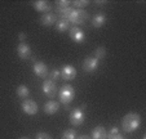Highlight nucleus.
Instances as JSON below:
<instances>
[{
  "instance_id": "7",
  "label": "nucleus",
  "mask_w": 146,
  "mask_h": 139,
  "mask_svg": "<svg viewBox=\"0 0 146 139\" xmlns=\"http://www.w3.org/2000/svg\"><path fill=\"white\" fill-rule=\"evenodd\" d=\"M70 39H71L74 43H83V41L86 40V35L83 32V30L78 26H74V27H70Z\"/></svg>"
},
{
  "instance_id": "28",
  "label": "nucleus",
  "mask_w": 146,
  "mask_h": 139,
  "mask_svg": "<svg viewBox=\"0 0 146 139\" xmlns=\"http://www.w3.org/2000/svg\"><path fill=\"white\" fill-rule=\"evenodd\" d=\"M78 139H91V136H88V135H82V136H79Z\"/></svg>"
},
{
  "instance_id": "17",
  "label": "nucleus",
  "mask_w": 146,
  "mask_h": 139,
  "mask_svg": "<svg viewBox=\"0 0 146 139\" xmlns=\"http://www.w3.org/2000/svg\"><path fill=\"white\" fill-rule=\"evenodd\" d=\"M56 27H57V30L60 31V32H65V31L70 30V22L67 21V19L60 18L56 22Z\"/></svg>"
},
{
  "instance_id": "3",
  "label": "nucleus",
  "mask_w": 146,
  "mask_h": 139,
  "mask_svg": "<svg viewBox=\"0 0 146 139\" xmlns=\"http://www.w3.org/2000/svg\"><path fill=\"white\" fill-rule=\"evenodd\" d=\"M89 18V13L86 11H83V9H72L71 14H70L69 19L67 21L70 22V25H82L87 19Z\"/></svg>"
},
{
  "instance_id": "4",
  "label": "nucleus",
  "mask_w": 146,
  "mask_h": 139,
  "mask_svg": "<svg viewBox=\"0 0 146 139\" xmlns=\"http://www.w3.org/2000/svg\"><path fill=\"white\" fill-rule=\"evenodd\" d=\"M86 120V115L82 108H74L70 112V123L74 126H80Z\"/></svg>"
},
{
  "instance_id": "21",
  "label": "nucleus",
  "mask_w": 146,
  "mask_h": 139,
  "mask_svg": "<svg viewBox=\"0 0 146 139\" xmlns=\"http://www.w3.org/2000/svg\"><path fill=\"white\" fill-rule=\"evenodd\" d=\"M62 139H76V133L74 129H67L62 134Z\"/></svg>"
},
{
  "instance_id": "15",
  "label": "nucleus",
  "mask_w": 146,
  "mask_h": 139,
  "mask_svg": "<svg viewBox=\"0 0 146 139\" xmlns=\"http://www.w3.org/2000/svg\"><path fill=\"white\" fill-rule=\"evenodd\" d=\"M40 22H41V25H43V26L49 27V26H52L53 23H56V22H57V16H54L53 13H45L44 16L41 17Z\"/></svg>"
},
{
  "instance_id": "20",
  "label": "nucleus",
  "mask_w": 146,
  "mask_h": 139,
  "mask_svg": "<svg viewBox=\"0 0 146 139\" xmlns=\"http://www.w3.org/2000/svg\"><path fill=\"white\" fill-rule=\"evenodd\" d=\"M106 139H124V136L119 133V129L118 128H113L108 133V138H106Z\"/></svg>"
},
{
  "instance_id": "19",
  "label": "nucleus",
  "mask_w": 146,
  "mask_h": 139,
  "mask_svg": "<svg viewBox=\"0 0 146 139\" xmlns=\"http://www.w3.org/2000/svg\"><path fill=\"white\" fill-rule=\"evenodd\" d=\"M16 93L19 98H23V99L27 98V97L30 96V90H29V88L26 86V85H19V86L17 88Z\"/></svg>"
},
{
  "instance_id": "8",
  "label": "nucleus",
  "mask_w": 146,
  "mask_h": 139,
  "mask_svg": "<svg viewBox=\"0 0 146 139\" xmlns=\"http://www.w3.org/2000/svg\"><path fill=\"white\" fill-rule=\"evenodd\" d=\"M75 76H76V70H75L74 66L66 65L62 67V70H61V77H64V80L70 81V80H74Z\"/></svg>"
},
{
  "instance_id": "27",
  "label": "nucleus",
  "mask_w": 146,
  "mask_h": 139,
  "mask_svg": "<svg viewBox=\"0 0 146 139\" xmlns=\"http://www.w3.org/2000/svg\"><path fill=\"white\" fill-rule=\"evenodd\" d=\"M18 39H19V41H21V43H25V40H26V35L23 32H21L18 35Z\"/></svg>"
},
{
  "instance_id": "16",
  "label": "nucleus",
  "mask_w": 146,
  "mask_h": 139,
  "mask_svg": "<svg viewBox=\"0 0 146 139\" xmlns=\"http://www.w3.org/2000/svg\"><path fill=\"white\" fill-rule=\"evenodd\" d=\"M105 22H106V16L105 14H102V13H100V14H97V16L93 17V19H92V25H93L96 28H100V27H102V26L105 25Z\"/></svg>"
},
{
  "instance_id": "1",
  "label": "nucleus",
  "mask_w": 146,
  "mask_h": 139,
  "mask_svg": "<svg viewBox=\"0 0 146 139\" xmlns=\"http://www.w3.org/2000/svg\"><path fill=\"white\" fill-rule=\"evenodd\" d=\"M141 125V116L136 112H129L123 117L121 120V129L125 133H132L137 130Z\"/></svg>"
},
{
  "instance_id": "24",
  "label": "nucleus",
  "mask_w": 146,
  "mask_h": 139,
  "mask_svg": "<svg viewBox=\"0 0 146 139\" xmlns=\"http://www.w3.org/2000/svg\"><path fill=\"white\" fill-rule=\"evenodd\" d=\"M49 77L52 81H57L58 79H61V71H58V70H53V71H50L49 74Z\"/></svg>"
},
{
  "instance_id": "29",
  "label": "nucleus",
  "mask_w": 146,
  "mask_h": 139,
  "mask_svg": "<svg viewBox=\"0 0 146 139\" xmlns=\"http://www.w3.org/2000/svg\"><path fill=\"white\" fill-rule=\"evenodd\" d=\"M96 4H100V5H101V4H105V1H96Z\"/></svg>"
},
{
  "instance_id": "10",
  "label": "nucleus",
  "mask_w": 146,
  "mask_h": 139,
  "mask_svg": "<svg viewBox=\"0 0 146 139\" xmlns=\"http://www.w3.org/2000/svg\"><path fill=\"white\" fill-rule=\"evenodd\" d=\"M34 72L38 77H41V79H45L48 76V67L45 63L43 62H35L34 63V67H33Z\"/></svg>"
},
{
  "instance_id": "23",
  "label": "nucleus",
  "mask_w": 146,
  "mask_h": 139,
  "mask_svg": "<svg viewBox=\"0 0 146 139\" xmlns=\"http://www.w3.org/2000/svg\"><path fill=\"white\" fill-rule=\"evenodd\" d=\"M71 4L74 7H76V8H84V7L89 5V1L88 0H74Z\"/></svg>"
},
{
  "instance_id": "11",
  "label": "nucleus",
  "mask_w": 146,
  "mask_h": 139,
  "mask_svg": "<svg viewBox=\"0 0 146 139\" xmlns=\"http://www.w3.org/2000/svg\"><path fill=\"white\" fill-rule=\"evenodd\" d=\"M17 54L21 59H27V58L31 57V49L30 46L27 45L26 43H21L17 48Z\"/></svg>"
},
{
  "instance_id": "9",
  "label": "nucleus",
  "mask_w": 146,
  "mask_h": 139,
  "mask_svg": "<svg viewBox=\"0 0 146 139\" xmlns=\"http://www.w3.org/2000/svg\"><path fill=\"white\" fill-rule=\"evenodd\" d=\"M98 59H96L94 57H88L84 59V62H83V70L87 72H94L98 68Z\"/></svg>"
},
{
  "instance_id": "18",
  "label": "nucleus",
  "mask_w": 146,
  "mask_h": 139,
  "mask_svg": "<svg viewBox=\"0 0 146 139\" xmlns=\"http://www.w3.org/2000/svg\"><path fill=\"white\" fill-rule=\"evenodd\" d=\"M72 9H74V8H71V7H67V8H58V7H57V14L62 19H69V17H70V14H71Z\"/></svg>"
},
{
  "instance_id": "14",
  "label": "nucleus",
  "mask_w": 146,
  "mask_h": 139,
  "mask_svg": "<svg viewBox=\"0 0 146 139\" xmlns=\"http://www.w3.org/2000/svg\"><path fill=\"white\" fill-rule=\"evenodd\" d=\"M106 138H108V131L105 130L104 126H96L93 129L91 139H106Z\"/></svg>"
},
{
  "instance_id": "5",
  "label": "nucleus",
  "mask_w": 146,
  "mask_h": 139,
  "mask_svg": "<svg viewBox=\"0 0 146 139\" xmlns=\"http://www.w3.org/2000/svg\"><path fill=\"white\" fill-rule=\"evenodd\" d=\"M43 93L48 98H54V96L57 94V85L54 81H52L50 79H47L43 82Z\"/></svg>"
},
{
  "instance_id": "6",
  "label": "nucleus",
  "mask_w": 146,
  "mask_h": 139,
  "mask_svg": "<svg viewBox=\"0 0 146 139\" xmlns=\"http://www.w3.org/2000/svg\"><path fill=\"white\" fill-rule=\"evenodd\" d=\"M22 111L25 112L26 115H30V116L36 115L39 111L38 103H36L35 101H33V99H25V101L22 102Z\"/></svg>"
},
{
  "instance_id": "26",
  "label": "nucleus",
  "mask_w": 146,
  "mask_h": 139,
  "mask_svg": "<svg viewBox=\"0 0 146 139\" xmlns=\"http://www.w3.org/2000/svg\"><path fill=\"white\" fill-rule=\"evenodd\" d=\"M35 139H52V138H50V135H49V134L44 133V131H40V133H38V134H36Z\"/></svg>"
},
{
  "instance_id": "12",
  "label": "nucleus",
  "mask_w": 146,
  "mask_h": 139,
  "mask_svg": "<svg viewBox=\"0 0 146 139\" xmlns=\"http://www.w3.org/2000/svg\"><path fill=\"white\" fill-rule=\"evenodd\" d=\"M33 7L36 12H40V13H49V11L52 9V7L49 5V3H48V1H44V0L34 1Z\"/></svg>"
},
{
  "instance_id": "22",
  "label": "nucleus",
  "mask_w": 146,
  "mask_h": 139,
  "mask_svg": "<svg viewBox=\"0 0 146 139\" xmlns=\"http://www.w3.org/2000/svg\"><path fill=\"white\" fill-rule=\"evenodd\" d=\"M105 57H106V49L104 46H98L96 49V53H94V58L96 59H102Z\"/></svg>"
},
{
  "instance_id": "25",
  "label": "nucleus",
  "mask_w": 146,
  "mask_h": 139,
  "mask_svg": "<svg viewBox=\"0 0 146 139\" xmlns=\"http://www.w3.org/2000/svg\"><path fill=\"white\" fill-rule=\"evenodd\" d=\"M56 4L58 5V8H67L71 4V1H69V0H57Z\"/></svg>"
},
{
  "instance_id": "2",
  "label": "nucleus",
  "mask_w": 146,
  "mask_h": 139,
  "mask_svg": "<svg viewBox=\"0 0 146 139\" xmlns=\"http://www.w3.org/2000/svg\"><path fill=\"white\" fill-rule=\"evenodd\" d=\"M75 97V90L71 85H64L58 92V98L64 106H69Z\"/></svg>"
},
{
  "instance_id": "30",
  "label": "nucleus",
  "mask_w": 146,
  "mask_h": 139,
  "mask_svg": "<svg viewBox=\"0 0 146 139\" xmlns=\"http://www.w3.org/2000/svg\"><path fill=\"white\" fill-rule=\"evenodd\" d=\"M19 139H29V138H26V136H22V138H19Z\"/></svg>"
},
{
  "instance_id": "13",
  "label": "nucleus",
  "mask_w": 146,
  "mask_h": 139,
  "mask_svg": "<svg viewBox=\"0 0 146 139\" xmlns=\"http://www.w3.org/2000/svg\"><path fill=\"white\" fill-rule=\"evenodd\" d=\"M60 109V103L57 101H53V99H49L47 103L44 104V112L48 115H53Z\"/></svg>"
}]
</instances>
